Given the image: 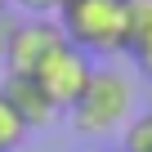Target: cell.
Masks as SVG:
<instances>
[{
    "mask_svg": "<svg viewBox=\"0 0 152 152\" xmlns=\"http://www.w3.org/2000/svg\"><path fill=\"white\" fill-rule=\"evenodd\" d=\"M23 139H27V125H23V121H18V112L9 107V99L0 94V152H14Z\"/></svg>",
    "mask_w": 152,
    "mask_h": 152,
    "instance_id": "cell-7",
    "label": "cell"
},
{
    "mask_svg": "<svg viewBox=\"0 0 152 152\" xmlns=\"http://www.w3.org/2000/svg\"><path fill=\"white\" fill-rule=\"evenodd\" d=\"M125 54H134V63H139V72H143L148 81H152V31H148V36H139V40H134V45H130Z\"/></svg>",
    "mask_w": 152,
    "mask_h": 152,
    "instance_id": "cell-9",
    "label": "cell"
},
{
    "mask_svg": "<svg viewBox=\"0 0 152 152\" xmlns=\"http://www.w3.org/2000/svg\"><path fill=\"white\" fill-rule=\"evenodd\" d=\"M90 72H94L90 58L63 40V45H54V49L40 58V67L31 72V81H36V90L49 99L54 112H58V107L67 112L76 99H81V90H85V81H90Z\"/></svg>",
    "mask_w": 152,
    "mask_h": 152,
    "instance_id": "cell-3",
    "label": "cell"
},
{
    "mask_svg": "<svg viewBox=\"0 0 152 152\" xmlns=\"http://www.w3.org/2000/svg\"><path fill=\"white\" fill-rule=\"evenodd\" d=\"M121 152H152V112H143V116H134L125 125Z\"/></svg>",
    "mask_w": 152,
    "mask_h": 152,
    "instance_id": "cell-8",
    "label": "cell"
},
{
    "mask_svg": "<svg viewBox=\"0 0 152 152\" xmlns=\"http://www.w3.org/2000/svg\"><path fill=\"white\" fill-rule=\"evenodd\" d=\"M67 112H72V130L76 134H107V130H116L125 121V112H130L125 76L112 72V67H94L85 90H81V99H76Z\"/></svg>",
    "mask_w": 152,
    "mask_h": 152,
    "instance_id": "cell-2",
    "label": "cell"
},
{
    "mask_svg": "<svg viewBox=\"0 0 152 152\" xmlns=\"http://www.w3.org/2000/svg\"><path fill=\"white\" fill-rule=\"evenodd\" d=\"M63 5H67V0H54V9H63Z\"/></svg>",
    "mask_w": 152,
    "mask_h": 152,
    "instance_id": "cell-12",
    "label": "cell"
},
{
    "mask_svg": "<svg viewBox=\"0 0 152 152\" xmlns=\"http://www.w3.org/2000/svg\"><path fill=\"white\" fill-rule=\"evenodd\" d=\"M0 94L9 99V107L18 112V121L27 125V130H36V125H45L49 116H54V107H49V99L36 90V81L31 76H5V85H0Z\"/></svg>",
    "mask_w": 152,
    "mask_h": 152,
    "instance_id": "cell-5",
    "label": "cell"
},
{
    "mask_svg": "<svg viewBox=\"0 0 152 152\" xmlns=\"http://www.w3.org/2000/svg\"><path fill=\"white\" fill-rule=\"evenodd\" d=\"M5 36H9V27H5V18H0V54H5Z\"/></svg>",
    "mask_w": 152,
    "mask_h": 152,
    "instance_id": "cell-10",
    "label": "cell"
},
{
    "mask_svg": "<svg viewBox=\"0 0 152 152\" xmlns=\"http://www.w3.org/2000/svg\"><path fill=\"white\" fill-rule=\"evenodd\" d=\"M152 31V0H125V49Z\"/></svg>",
    "mask_w": 152,
    "mask_h": 152,
    "instance_id": "cell-6",
    "label": "cell"
},
{
    "mask_svg": "<svg viewBox=\"0 0 152 152\" xmlns=\"http://www.w3.org/2000/svg\"><path fill=\"white\" fill-rule=\"evenodd\" d=\"M5 9H9V0H0V18H5Z\"/></svg>",
    "mask_w": 152,
    "mask_h": 152,
    "instance_id": "cell-11",
    "label": "cell"
},
{
    "mask_svg": "<svg viewBox=\"0 0 152 152\" xmlns=\"http://www.w3.org/2000/svg\"><path fill=\"white\" fill-rule=\"evenodd\" d=\"M54 45H63V31H58V23H49V18H31V23L9 27L5 54H0V58H5V76H31Z\"/></svg>",
    "mask_w": 152,
    "mask_h": 152,
    "instance_id": "cell-4",
    "label": "cell"
},
{
    "mask_svg": "<svg viewBox=\"0 0 152 152\" xmlns=\"http://www.w3.org/2000/svg\"><path fill=\"white\" fill-rule=\"evenodd\" d=\"M58 31L72 49L112 54L125 49V0H67L58 9Z\"/></svg>",
    "mask_w": 152,
    "mask_h": 152,
    "instance_id": "cell-1",
    "label": "cell"
}]
</instances>
